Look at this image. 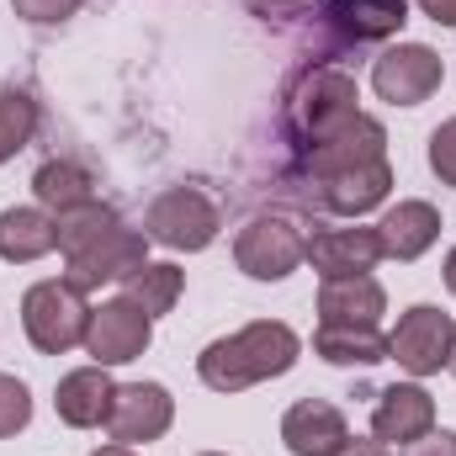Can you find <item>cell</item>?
<instances>
[{
	"label": "cell",
	"instance_id": "obj_1",
	"mask_svg": "<svg viewBox=\"0 0 456 456\" xmlns=\"http://www.w3.org/2000/svg\"><path fill=\"white\" fill-rule=\"evenodd\" d=\"M297 350H303V340L281 319H255V324H244V330H233V335L208 345L197 355V377L213 393H244L255 382H271V377L292 371Z\"/></svg>",
	"mask_w": 456,
	"mask_h": 456
},
{
	"label": "cell",
	"instance_id": "obj_2",
	"mask_svg": "<svg viewBox=\"0 0 456 456\" xmlns=\"http://www.w3.org/2000/svg\"><path fill=\"white\" fill-rule=\"evenodd\" d=\"M355 102H361V96H355V80H350L345 69H335V64H314V69H303L297 86L287 91V122H292L297 149L330 138L340 122H350V117L361 112Z\"/></svg>",
	"mask_w": 456,
	"mask_h": 456
},
{
	"label": "cell",
	"instance_id": "obj_3",
	"mask_svg": "<svg viewBox=\"0 0 456 456\" xmlns=\"http://www.w3.org/2000/svg\"><path fill=\"white\" fill-rule=\"evenodd\" d=\"M86 324H91V303L75 281H37L21 297V330L43 355H64L75 345H86Z\"/></svg>",
	"mask_w": 456,
	"mask_h": 456
},
{
	"label": "cell",
	"instance_id": "obj_4",
	"mask_svg": "<svg viewBox=\"0 0 456 456\" xmlns=\"http://www.w3.org/2000/svg\"><path fill=\"white\" fill-rule=\"evenodd\" d=\"M218 202L202 191V186H170V191H159L154 202H149V213H143V233L154 239V244H165V249H186V255H197V249H208L213 239H218Z\"/></svg>",
	"mask_w": 456,
	"mask_h": 456
},
{
	"label": "cell",
	"instance_id": "obj_5",
	"mask_svg": "<svg viewBox=\"0 0 456 456\" xmlns=\"http://www.w3.org/2000/svg\"><path fill=\"white\" fill-rule=\"evenodd\" d=\"M233 260L249 281H287L303 260H308V239L292 218H276V213H260L239 228L233 239Z\"/></svg>",
	"mask_w": 456,
	"mask_h": 456
},
{
	"label": "cell",
	"instance_id": "obj_6",
	"mask_svg": "<svg viewBox=\"0 0 456 456\" xmlns=\"http://www.w3.org/2000/svg\"><path fill=\"white\" fill-rule=\"evenodd\" d=\"M456 350V319L441 314L436 303H414L398 330L387 335V361H398L409 377H436L441 366H452Z\"/></svg>",
	"mask_w": 456,
	"mask_h": 456
},
{
	"label": "cell",
	"instance_id": "obj_7",
	"mask_svg": "<svg viewBox=\"0 0 456 456\" xmlns=\"http://www.w3.org/2000/svg\"><path fill=\"white\" fill-rule=\"evenodd\" d=\"M297 154H303V181L314 186V181H330V175H345V170H361V165L387 159V127L377 117L355 112L330 138H319V143H308Z\"/></svg>",
	"mask_w": 456,
	"mask_h": 456
},
{
	"label": "cell",
	"instance_id": "obj_8",
	"mask_svg": "<svg viewBox=\"0 0 456 456\" xmlns=\"http://www.w3.org/2000/svg\"><path fill=\"white\" fill-rule=\"evenodd\" d=\"M446 69H441V53L425 48V43H398L387 48L377 64H371V91L393 107H419L441 91Z\"/></svg>",
	"mask_w": 456,
	"mask_h": 456
},
{
	"label": "cell",
	"instance_id": "obj_9",
	"mask_svg": "<svg viewBox=\"0 0 456 456\" xmlns=\"http://www.w3.org/2000/svg\"><path fill=\"white\" fill-rule=\"evenodd\" d=\"M154 340V319L122 292L112 303L91 308V324H86V355L96 366H122V361H138Z\"/></svg>",
	"mask_w": 456,
	"mask_h": 456
},
{
	"label": "cell",
	"instance_id": "obj_10",
	"mask_svg": "<svg viewBox=\"0 0 456 456\" xmlns=\"http://www.w3.org/2000/svg\"><path fill=\"white\" fill-rule=\"evenodd\" d=\"M143 260H149V233L117 224L96 244H86L80 255H69V276L64 281H75L80 292H91V287H107V281H127Z\"/></svg>",
	"mask_w": 456,
	"mask_h": 456
},
{
	"label": "cell",
	"instance_id": "obj_11",
	"mask_svg": "<svg viewBox=\"0 0 456 456\" xmlns=\"http://www.w3.org/2000/svg\"><path fill=\"white\" fill-rule=\"evenodd\" d=\"M170 419H175V398L159 382H127V387H117V398H112L107 436L117 446H138V441L149 446V441H159L170 430Z\"/></svg>",
	"mask_w": 456,
	"mask_h": 456
},
{
	"label": "cell",
	"instance_id": "obj_12",
	"mask_svg": "<svg viewBox=\"0 0 456 456\" xmlns=\"http://www.w3.org/2000/svg\"><path fill=\"white\" fill-rule=\"evenodd\" d=\"M436 430V398L419 387V382H393L377 393V409H371V436L382 446H414L419 436Z\"/></svg>",
	"mask_w": 456,
	"mask_h": 456
},
{
	"label": "cell",
	"instance_id": "obj_13",
	"mask_svg": "<svg viewBox=\"0 0 456 456\" xmlns=\"http://www.w3.org/2000/svg\"><path fill=\"white\" fill-rule=\"evenodd\" d=\"M345 436H350V425H345L340 403H330V398H303L281 414V441L292 456H335Z\"/></svg>",
	"mask_w": 456,
	"mask_h": 456
},
{
	"label": "cell",
	"instance_id": "obj_14",
	"mask_svg": "<svg viewBox=\"0 0 456 456\" xmlns=\"http://www.w3.org/2000/svg\"><path fill=\"white\" fill-rule=\"evenodd\" d=\"M393 191V165L377 159V165H361V170H345V175H330V181H314L308 197H319L324 213H340V218H361L371 208H382Z\"/></svg>",
	"mask_w": 456,
	"mask_h": 456
},
{
	"label": "cell",
	"instance_id": "obj_15",
	"mask_svg": "<svg viewBox=\"0 0 456 456\" xmlns=\"http://www.w3.org/2000/svg\"><path fill=\"white\" fill-rule=\"evenodd\" d=\"M308 260L324 281H335V276H371L382 249H377L371 228H319L308 239Z\"/></svg>",
	"mask_w": 456,
	"mask_h": 456
},
{
	"label": "cell",
	"instance_id": "obj_16",
	"mask_svg": "<svg viewBox=\"0 0 456 456\" xmlns=\"http://www.w3.org/2000/svg\"><path fill=\"white\" fill-rule=\"evenodd\" d=\"M112 398H117V382L107 377V366H80L69 377H59V393H53V409L64 425L75 430H91V425H107L112 414Z\"/></svg>",
	"mask_w": 456,
	"mask_h": 456
},
{
	"label": "cell",
	"instance_id": "obj_17",
	"mask_svg": "<svg viewBox=\"0 0 456 456\" xmlns=\"http://www.w3.org/2000/svg\"><path fill=\"white\" fill-rule=\"evenodd\" d=\"M371 233H377V249L387 260H419L441 239V213L430 202H398V208L382 213V224Z\"/></svg>",
	"mask_w": 456,
	"mask_h": 456
},
{
	"label": "cell",
	"instance_id": "obj_18",
	"mask_svg": "<svg viewBox=\"0 0 456 456\" xmlns=\"http://www.w3.org/2000/svg\"><path fill=\"white\" fill-rule=\"evenodd\" d=\"M324 21L340 32L345 43H382V37L403 32L409 0H330Z\"/></svg>",
	"mask_w": 456,
	"mask_h": 456
},
{
	"label": "cell",
	"instance_id": "obj_19",
	"mask_svg": "<svg viewBox=\"0 0 456 456\" xmlns=\"http://www.w3.org/2000/svg\"><path fill=\"white\" fill-rule=\"evenodd\" d=\"M387 314V292L371 276H335L319 287V324H377Z\"/></svg>",
	"mask_w": 456,
	"mask_h": 456
},
{
	"label": "cell",
	"instance_id": "obj_20",
	"mask_svg": "<svg viewBox=\"0 0 456 456\" xmlns=\"http://www.w3.org/2000/svg\"><path fill=\"white\" fill-rule=\"evenodd\" d=\"M48 249H59L53 213H43V208H5V213H0V260L32 265V260H43Z\"/></svg>",
	"mask_w": 456,
	"mask_h": 456
},
{
	"label": "cell",
	"instance_id": "obj_21",
	"mask_svg": "<svg viewBox=\"0 0 456 456\" xmlns=\"http://www.w3.org/2000/svg\"><path fill=\"white\" fill-rule=\"evenodd\" d=\"M314 355L330 366H377L387 361V335H377V324H319Z\"/></svg>",
	"mask_w": 456,
	"mask_h": 456
},
{
	"label": "cell",
	"instance_id": "obj_22",
	"mask_svg": "<svg viewBox=\"0 0 456 456\" xmlns=\"http://www.w3.org/2000/svg\"><path fill=\"white\" fill-rule=\"evenodd\" d=\"M32 191H37L43 213H69V208H80V202H96V181H91L80 165H69V159H48V165H37Z\"/></svg>",
	"mask_w": 456,
	"mask_h": 456
},
{
	"label": "cell",
	"instance_id": "obj_23",
	"mask_svg": "<svg viewBox=\"0 0 456 456\" xmlns=\"http://www.w3.org/2000/svg\"><path fill=\"white\" fill-rule=\"evenodd\" d=\"M181 287H186V271L181 265H170V260H159V265H138L133 276H127V297L149 314V319H159V314H170L175 308V297H181Z\"/></svg>",
	"mask_w": 456,
	"mask_h": 456
},
{
	"label": "cell",
	"instance_id": "obj_24",
	"mask_svg": "<svg viewBox=\"0 0 456 456\" xmlns=\"http://www.w3.org/2000/svg\"><path fill=\"white\" fill-rule=\"evenodd\" d=\"M122 218H117L112 208L96 197V202H80V208H69V213H53V228H59V249H64V260L69 255H80L86 244H96L107 228H117Z\"/></svg>",
	"mask_w": 456,
	"mask_h": 456
},
{
	"label": "cell",
	"instance_id": "obj_25",
	"mask_svg": "<svg viewBox=\"0 0 456 456\" xmlns=\"http://www.w3.org/2000/svg\"><path fill=\"white\" fill-rule=\"evenodd\" d=\"M32 133H37V107H32V96L0 91V165L16 159V154L32 143Z\"/></svg>",
	"mask_w": 456,
	"mask_h": 456
},
{
	"label": "cell",
	"instance_id": "obj_26",
	"mask_svg": "<svg viewBox=\"0 0 456 456\" xmlns=\"http://www.w3.org/2000/svg\"><path fill=\"white\" fill-rule=\"evenodd\" d=\"M27 419H32V393H27V382H16V377L0 371V441L16 436V430H27Z\"/></svg>",
	"mask_w": 456,
	"mask_h": 456
},
{
	"label": "cell",
	"instance_id": "obj_27",
	"mask_svg": "<svg viewBox=\"0 0 456 456\" xmlns=\"http://www.w3.org/2000/svg\"><path fill=\"white\" fill-rule=\"evenodd\" d=\"M11 5H16V16L32 21V27H59V21H69L86 0H11Z\"/></svg>",
	"mask_w": 456,
	"mask_h": 456
},
{
	"label": "cell",
	"instance_id": "obj_28",
	"mask_svg": "<svg viewBox=\"0 0 456 456\" xmlns=\"http://www.w3.org/2000/svg\"><path fill=\"white\" fill-rule=\"evenodd\" d=\"M430 170H436L446 186H456V117L430 133Z\"/></svg>",
	"mask_w": 456,
	"mask_h": 456
},
{
	"label": "cell",
	"instance_id": "obj_29",
	"mask_svg": "<svg viewBox=\"0 0 456 456\" xmlns=\"http://www.w3.org/2000/svg\"><path fill=\"white\" fill-rule=\"evenodd\" d=\"M403 456H456V430H430L414 446H403Z\"/></svg>",
	"mask_w": 456,
	"mask_h": 456
},
{
	"label": "cell",
	"instance_id": "obj_30",
	"mask_svg": "<svg viewBox=\"0 0 456 456\" xmlns=\"http://www.w3.org/2000/svg\"><path fill=\"white\" fill-rule=\"evenodd\" d=\"M314 0H249V11L255 16H265V21H292V16H303Z\"/></svg>",
	"mask_w": 456,
	"mask_h": 456
},
{
	"label": "cell",
	"instance_id": "obj_31",
	"mask_svg": "<svg viewBox=\"0 0 456 456\" xmlns=\"http://www.w3.org/2000/svg\"><path fill=\"white\" fill-rule=\"evenodd\" d=\"M430 21H441V27H456V0H414Z\"/></svg>",
	"mask_w": 456,
	"mask_h": 456
},
{
	"label": "cell",
	"instance_id": "obj_32",
	"mask_svg": "<svg viewBox=\"0 0 456 456\" xmlns=\"http://www.w3.org/2000/svg\"><path fill=\"white\" fill-rule=\"evenodd\" d=\"M335 456H387V446L382 441H361V436H345V446Z\"/></svg>",
	"mask_w": 456,
	"mask_h": 456
},
{
	"label": "cell",
	"instance_id": "obj_33",
	"mask_svg": "<svg viewBox=\"0 0 456 456\" xmlns=\"http://www.w3.org/2000/svg\"><path fill=\"white\" fill-rule=\"evenodd\" d=\"M446 287H452V297H456V249L446 255Z\"/></svg>",
	"mask_w": 456,
	"mask_h": 456
},
{
	"label": "cell",
	"instance_id": "obj_34",
	"mask_svg": "<svg viewBox=\"0 0 456 456\" xmlns=\"http://www.w3.org/2000/svg\"><path fill=\"white\" fill-rule=\"evenodd\" d=\"M91 456H133V446H117L112 441V446H102V452H91Z\"/></svg>",
	"mask_w": 456,
	"mask_h": 456
},
{
	"label": "cell",
	"instance_id": "obj_35",
	"mask_svg": "<svg viewBox=\"0 0 456 456\" xmlns=\"http://www.w3.org/2000/svg\"><path fill=\"white\" fill-rule=\"evenodd\" d=\"M202 456H224V452H202Z\"/></svg>",
	"mask_w": 456,
	"mask_h": 456
},
{
	"label": "cell",
	"instance_id": "obj_36",
	"mask_svg": "<svg viewBox=\"0 0 456 456\" xmlns=\"http://www.w3.org/2000/svg\"><path fill=\"white\" fill-rule=\"evenodd\" d=\"M452 371H456V350H452Z\"/></svg>",
	"mask_w": 456,
	"mask_h": 456
}]
</instances>
